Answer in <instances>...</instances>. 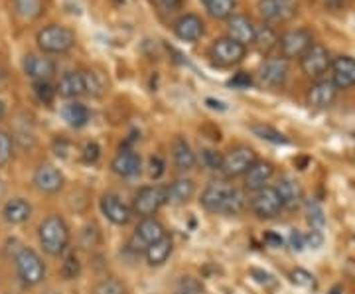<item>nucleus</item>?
<instances>
[{
    "label": "nucleus",
    "instance_id": "nucleus-42",
    "mask_svg": "<svg viewBox=\"0 0 355 294\" xmlns=\"http://www.w3.org/2000/svg\"><path fill=\"white\" fill-rule=\"evenodd\" d=\"M221 160H223V156L216 150H211V148H203L202 150V162L203 166L209 168V170H219L221 168Z\"/></svg>",
    "mask_w": 355,
    "mask_h": 294
},
{
    "label": "nucleus",
    "instance_id": "nucleus-55",
    "mask_svg": "<svg viewBox=\"0 0 355 294\" xmlns=\"http://www.w3.org/2000/svg\"><path fill=\"white\" fill-rule=\"evenodd\" d=\"M340 291H342V288H340V286H336V288L331 291V294H338V293H340Z\"/></svg>",
    "mask_w": 355,
    "mask_h": 294
},
{
    "label": "nucleus",
    "instance_id": "nucleus-37",
    "mask_svg": "<svg viewBox=\"0 0 355 294\" xmlns=\"http://www.w3.org/2000/svg\"><path fill=\"white\" fill-rule=\"evenodd\" d=\"M291 282L294 284V286H298V288H306V291L316 288V279H314V275H312V273H308L306 269L292 270Z\"/></svg>",
    "mask_w": 355,
    "mask_h": 294
},
{
    "label": "nucleus",
    "instance_id": "nucleus-30",
    "mask_svg": "<svg viewBox=\"0 0 355 294\" xmlns=\"http://www.w3.org/2000/svg\"><path fill=\"white\" fill-rule=\"evenodd\" d=\"M62 116H64V121L71 128H83L89 123L91 113H89V109L83 103L71 101L62 109Z\"/></svg>",
    "mask_w": 355,
    "mask_h": 294
},
{
    "label": "nucleus",
    "instance_id": "nucleus-12",
    "mask_svg": "<svg viewBox=\"0 0 355 294\" xmlns=\"http://www.w3.org/2000/svg\"><path fill=\"white\" fill-rule=\"evenodd\" d=\"M291 67L284 58H270L259 69V79L266 87H280L288 79Z\"/></svg>",
    "mask_w": 355,
    "mask_h": 294
},
{
    "label": "nucleus",
    "instance_id": "nucleus-45",
    "mask_svg": "<svg viewBox=\"0 0 355 294\" xmlns=\"http://www.w3.org/2000/svg\"><path fill=\"white\" fill-rule=\"evenodd\" d=\"M99 156H101L99 144H97V142H87L85 148H83V160H85V162H97Z\"/></svg>",
    "mask_w": 355,
    "mask_h": 294
},
{
    "label": "nucleus",
    "instance_id": "nucleus-47",
    "mask_svg": "<svg viewBox=\"0 0 355 294\" xmlns=\"http://www.w3.org/2000/svg\"><path fill=\"white\" fill-rule=\"evenodd\" d=\"M184 2H186V0H154V4H156L162 12H174V10H180Z\"/></svg>",
    "mask_w": 355,
    "mask_h": 294
},
{
    "label": "nucleus",
    "instance_id": "nucleus-21",
    "mask_svg": "<svg viewBox=\"0 0 355 294\" xmlns=\"http://www.w3.org/2000/svg\"><path fill=\"white\" fill-rule=\"evenodd\" d=\"M205 32V24L198 14H184L174 22V34L182 42H198Z\"/></svg>",
    "mask_w": 355,
    "mask_h": 294
},
{
    "label": "nucleus",
    "instance_id": "nucleus-10",
    "mask_svg": "<svg viewBox=\"0 0 355 294\" xmlns=\"http://www.w3.org/2000/svg\"><path fill=\"white\" fill-rule=\"evenodd\" d=\"M257 8L266 24H284L298 14L294 0H259Z\"/></svg>",
    "mask_w": 355,
    "mask_h": 294
},
{
    "label": "nucleus",
    "instance_id": "nucleus-33",
    "mask_svg": "<svg viewBox=\"0 0 355 294\" xmlns=\"http://www.w3.org/2000/svg\"><path fill=\"white\" fill-rule=\"evenodd\" d=\"M251 130H253L259 139L270 142V144H288V137L282 135V132L277 130L275 127H270V125H253Z\"/></svg>",
    "mask_w": 355,
    "mask_h": 294
},
{
    "label": "nucleus",
    "instance_id": "nucleus-48",
    "mask_svg": "<svg viewBox=\"0 0 355 294\" xmlns=\"http://www.w3.org/2000/svg\"><path fill=\"white\" fill-rule=\"evenodd\" d=\"M164 160H162L160 156H153V158H150V170H148V172H150V176H153L154 180H158L164 174Z\"/></svg>",
    "mask_w": 355,
    "mask_h": 294
},
{
    "label": "nucleus",
    "instance_id": "nucleus-15",
    "mask_svg": "<svg viewBox=\"0 0 355 294\" xmlns=\"http://www.w3.org/2000/svg\"><path fill=\"white\" fill-rule=\"evenodd\" d=\"M336 97H338V87L334 85L331 79H316L306 93L308 105L316 109H330Z\"/></svg>",
    "mask_w": 355,
    "mask_h": 294
},
{
    "label": "nucleus",
    "instance_id": "nucleus-19",
    "mask_svg": "<svg viewBox=\"0 0 355 294\" xmlns=\"http://www.w3.org/2000/svg\"><path fill=\"white\" fill-rule=\"evenodd\" d=\"M254 24L253 20L245 14H233L227 18V38L239 42L241 46H251L254 40Z\"/></svg>",
    "mask_w": 355,
    "mask_h": 294
},
{
    "label": "nucleus",
    "instance_id": "nucleus-43",
    "mask_svg": "<svg viewBox=\"0 0 355 294\" xmlns=\"http://www.w3.org/2000/svg\"><path fill=\"white\" fill-rule=\"evenodd\" d=\"M304 243H306V249L318 251V249L324 245V235H322V231H318V230L308 231V233L304 235Z\"/></svg>",
    "mask_w": 355,
    "mask_h": 294
},
{
    "label": "nucleus",
    "instance_id": "nucleus-13",
    "mask_svg": "<svg viewBox=\"0 0 355 294\" xmlns=\"http://www.w3.org/2000/svg\"><path fill=\"white\" fill-rule=\"evenodd\" d=\"M101 214L114 225H127L132 218V207L127 205L116 193H105L101 198Z\"/></svg>",
    "mask_w": 355,
    "mask_h": 294
},
{
    "label": "nucleus",
    "instance_id": "nucleus-32",
    "mask_svg": "<svg viewBox=\"0 0 355 294\" xmlns=\"http://www.w3.org/2000/svg\"><path fill=\"white\" fill-rule=\"evenodd\" d=\"M14 12L24 20H36L44 12V0H12Z\"/></svg>",
    "mask_w": 355,
    "mask_h": 294
},
{
    "label": "nucleus",
    "instance_id": "nucleus-2",
    "mask_svg": "<svg viewBox=\"0 0 355 294\" xmlns=\"http://www.w3.org/2000/svg\"><path fill=\"white\" fill-rule=\"evenodd\" d=\"M38 239L42 249L51 257H60L69 245V227L64 218L48 216L40 223Z\"/></svg>",
    "mask_w": 355,
    "mask_h": 294
},
{
    "label": "nucleus",
    "instance_id": "nucleus-52",
    "mask_svg": "<svg viewBox=\"0 0 355 294\" xmlns=\"http://www.w3.org/2000/svg\"><path fill=\"white\" fill-rule=\"evenodd\" d=\"M328 6H331V8H342L343 4H345V0H324Z\"/></svg>",
    "mask_w": 355,
    "mask_h": 294
},
{
    "label": "nucleus",
    "instance_id": "nucleus-3",
    "mask_svg": "<svg viewBox=\"0 0 355 294\" xmlns=\"http://www.w3.org/2000/svg\"><path fill=\"white\" fill-rule=\"evenodd\" d=\"M14 265H16L18 279L24 282L26 286H36L46 279V265L42 257L30 247L18 249V253L14 255Z\"/></svg>",
    "mask_w": 355,
    "mask_h": 294
},
{
    "label": "nucleus",
    "instance_id": "nucleus-26",
    "mask_svg": "<svg viewBox=\"0 0 355 294\" xmlns=\"http://www.w3.org/2000/svg\"><path fill=\"white\" fill-rule=\"evenodd\" d=\"M172 156H174V164L178 170L182 172H188L191 168L196 166V153L191 150L190 142L186 141L184 137H176L172 142Z\"/></svg>",
    "mask_w": 355,
    "mask_h": 294
},
{
    "label": "nucleus",
    "instance_id": "nucleus-27",
    "mask_svg": "<svg viewBox=\"0 0 355 294\" xmlns=\"http://www.w3.org/2000/svg\"><path fill=\"white\" fill-rule=\"evenodd\" d=\"M172 249H174V243H172V237L170 235H164L162 239H158L156 243L148 245L144 249V257H146V263L150 267H160L164 265L166 261L172 255Z\"/></svg>",
    "mask_w": 355,
    "mask_h": 294
},
{
    "label": "nucleus",
    "instance_id": "nucleus-11",
    "mask_svg": "<svg viewBox=\"0 0 355 294\" xmlns=\"http://www.w3.org/2000/svg\"><path fill=\"white\" fill-rule=\"evenodd\" d=\"M251 209L259 219H272L282 211V202H280L279 193L272 186H265L263 190L254 192L251 200Z\"/></svg>",
    "mask_w": 355,
    "mask_h": 294
},
{
    "label": "nucleus",
    "instance_id": "nucleus-24",
    "mask_svg": "<svg viewBox=\"0 0 355 294\" xmlns=\"http://www.w3.org/2000/svg\"><path fill=\"white\" fill-rule=\"evenodd\" d=\"M58 95L64 99H77L81 95H85V79H83V71H67L62 76L60 83H58Z\"/></svg>",
    "mask_w": 355,
    "mask_h": 294
},
{
    "label": "nucleus",
    "instance_id": "nucleus-34",
    "mask_svg": "<svg viewBox=\"0 0 355 294\" xmlns=\"http://www.w3.org/2000/svg\"><path fill=\"white\" fill-rule=\"evenodd\" d=\"M306 219H308L312 230L322 231L326 227V214H324V207L318 202H308L306 204Z\"/></svg>",
    "mask_w": 355,
    "mask_h": 294
},
{
    "label": "nucleus",
    "instance_id": "nucleus-35",
    "mask_svg": "<svg viewBox=\"0 0 355 294\" xmlns=\"http://www.w3.org/2000/svg\"><path fill=\"white\" fill-rule=\"evenodd\" d=\"M83 79H85V95L91 97H101L105 91V79L99 71H83Z\"/></svg>",
    "mask_w": 355,
    "mask_h": 294
},
{
    "label": "nucleus",
    "instance_id": "nucleus-38",
    "mask_svg": "<svg viewBox=\"0 0 355 294\" xmlns=\"http://www.w3.org/2000/svg\"><path fill=\"white\" fill-rule=\"evenodd\" d=\"M125 284L114 279V277H109V279H103L95 284V294H125Z\"/></svg>",
    "mask_w": 355,
    "mask_h": 294
},
{
    "label": "nucleus",
    "instance_id": "nucleus-49",
    "mask_svg": "<svg viewBox=\"0 0 355 294\" xmlns=\"http://www.w3.org/2000/svg\"><path fill=\"white\" fill-rule=\"evenodd\" d=\"M265 243L268 245V247H275V249H279V247H282V243H284V239L280 237L279 233H275V231H266Z\"/></svg>",
    "mask_w": 355,
    "mask_h": 294
},
{
    "label": "nucleus",
    "instance_id": "nucleus-7",
    "mask_svg": "<svg viewBox=\"0 0 355 294\" xmlns=\"http://www.w3.org/2000/svg\"><path fill=\"white\" fill-rule=\"evenodd\" d=\"M331 53L326 46L322 44H312L304 55L300 58V69L306 77L310 79H322L330 71Z\"/></svg>",
    "mask_w": 355,
    "mask_h": 294
},
{
    "label": "nucleus",
    "instance_id": "nucleus-9",
    "mask_svg": "<svg viewBox=\"0 0 355 294\" xmlns=\"http://www.w3.org/2000/svg\"><path fill=\"white\" fill-rule=\"evenodd\" d=\"M209 55L214 60V64H217L219 67H233V65L241 64L247 55V48L241 46L239 42L231 38H219L211 44L209 48Z\"/></svg>",
    "mask_w": 355,
    "mask_h": 294
},
{
    "label": "nucleus",
    "instance_id": "nucleus-53",
    "mask_svg": "<svg viewBox=\"0 0 355 294\" xmlns=\"http://www.w3.org/2000/svg\"><path fill=\"white\" fill-rule=\"evenodd\" d=\"M6 77H8V74H6V69H4V67L0 65V85H2L4 81H6Z\"/></svg>",
    "mask_w": 355,
    "mask_h": 294
},
{
    "label": "nucleus",
    "instance_id": "nucleus-17",
    "mask_svg": "<svg viewBox=\"0 0 355 294\" xmlns=\"http://www.w3.org/2000/svg\"><path fill=\"white\" fill-rule=\"evenodd\" d=\"M111 168L121 178H137L142 170V158H140L139 153H135L130 148H121L119 154L113 158Z\"/></svg>",
    "mask_w": 355,
    "mask_h": 294
},
{
    "label": "nucleus",
    "instance_id": "nucleus-39",
    "mask_svg": "<svg viewBox=\"0 0 355 294\" xmlns=\"http://www.w3.org/2000/svg\"><path fill=\"white\" fill-rule=\"evenodd\" d=\"M14 142L12 137L6 130H0V168L6 166L12 158Z\"/></svg>",
    "mask_w": 355,
    "mask_h": 294
},
{
    "label": "nucleus",
    "instance_id": "nucleus-36",
    "mask_svg": "<svg viewBox=\"0 0 355 294\" xmlns=\"http://www.w3.org/2000/svg\"><path fill=\"white\" fill-rule=\"evenodd\" d=\"M60 273H62V277H64L65 281H73V279L79 277V273H81V263H79V259H77L76 253H69V255L65 257Z\"/></svg>",
    "mask_w": 355,
    "mask_h": 294
},
{
    "label": "nucleus",
    "instance_id": "nucleus-28",
    "mask_svg": "<svg viewBox=\"0 0 355 294\" xmlns=\"http://www.w3.org/2000/svg\"><path fill=\"white\" fill-rule=\"evenodd\" d=\"M2 216L8 223L20 225V223H26L32 216V205L28 204L24 198H14V200L6 202L4 209H2Z\"/></svg>",
    "mask_w": 355,
    "mask_h": 294
},
{
    "label": "nucleus",
    "instance_id": "nucleus-41",
    "mask_svg": "<svg viewBox=\"0 0 355 294\" xmlns=\"http://www.w3.org/2000/svg\"><path fill=\"white\" fill-rule=\"evenodd\" d=\"M202 291H203L202 282L196 281V279H191V277H186V279H182V281H180L176 293L174 294H202Z\"/></svg>",
    "mask_w": 355,
    "mask_h": 294
},
{
    "label": "nucleus",
    "instance_id": "nucleus-40",
    "mask_svg": "<svg viewBox=\"0 0 355 294\" xmlns=\"http://www.w3.org/2000/svg\"><path fill=\"white\" fill-rule=\"evenodd\" d=\"M34 93L44 105H50L55 99L58 91L50 85V81H34Z\"/></svg>",
    "mask_w": 355,
    "mask_h": 294
},
{
    "label": "nucleus",
    "instance_id": "nucleus-50",
    "mask_svg": "<svg viewBox=\"0 0 355 294\" xmlns=\"http://www.w3.org/2000/svg\"><path fill=\"white\" fill-rule=\"evenodd\" d=\"M251 275L254 277V281L261 282V284H270V282H272V277H270L268 273H265V270L251 269Z\"/></svg>",
    "mask_w": 355,
    "mask_h": 294
},
{
    "label": "nucleus",
    "instance_id": "nucleus-31",
    "mask_svg": "<svg viewBox=\"0 0 355 294\" xmlns=\"http://www.w3.org/2000/svg\"><path fill=\"white\" fill-rule=\"evenodd\" d=\"M205 10L216 20H227L233 16V10L237 6V0H203Z\"/></svg>",
    "mask_w": 355,
    "mask_h": 294
},
{
    "label": "nucleus",
    "instance_id": "nucleus-46",
    "mask_svg": "<svg viewBox=\"0 0 355 294\" xmlns=\"http://www.w3.org/2000/svg\"><path fill=\"white\" fill-rule=\"evenodd\" d=\"M288 243H291L292 251H296V253L304 251V249H306L304 233H300V231H298V230H292L291 231V237H288Z\"/></svg>",
    "mask_w": 355,
    "mask_h": 294
},
{
    "label": "nucleus",
    "instance_id": "nucleus-1",
    "mask_svg": "<svg viewBox=\"0 0 355 294\" xmlns=\"http://www.w3.org/2000/svg\"><path fill=\"white\" fill-rule=\"evenodd\" d=\"M200 204L209 214L239 216V214H243L247 202H245V196H243L241 190H237L235 186H229L223 182H211L203 190Z\"/></svg>",
    "mask_w": 355,
    "mask_h": 294
},
{
    "label": "nucleus",
    "instance_id": "nucleus-54",
    "mask_svg": "<svg viewBox=\"0 0 355 294\" xmlns=\"http://www.w3.org/2000/svg\"><path fill=\"white\" fill-rule=\"evenodd\" d=\"M4 115H6V105H4V101L0 99V121L4 119Z\"/></svg>",
    "mask_w": 355,
    "mask_h": 294
},
{
    "label": "nucleus",
    "instance_id": "nucleus-44",
    "mask_svg": "<svg viewBox=\"0 0 355 294\" xmlns=\"http://www.w3.org/2000/svg\"><path fill=\"white\" fill-rule=\"evenodd\" d=\"M229 85L235 87V89H249L253 85V77L249 76V74H245V71H241V74H237V76L229 79Z\"/></svg>",
    "mask_w": 355,
    "mask_h": 294
},
{
    "label": "nucleus",
    "instance_id": "nucleus-20",
    "mask_svg": "<svg viewBox=\"0 0 355 294\" xmlns=\"http://www.w3.org/2000/svg\"><path fill=\"white\" fill-rule=\"evenodd\" d=\"M275 190L279 193L280 202H282V209H296L304 202V190L302 186L291 176H282L279 184L275 186Z\"/></svg>",
    "mask_w": 355,
    "mask_h": 294
},
{
    "label": "nucleus",
    "instance_id": "nucleus-5",
    "mask_svg": "<svg viewBox=\"0 0 355 294\" xmlns=\"http://www.w3.org/2000/svg\"><path fill=\"white\" fill-rule=\"evenodd\" d=\"M168 204L166 200V186L153 184V186H144L139 192L135 193L132 200V214H137L140 218H153L154 214Z\"/></svg>",
    "mask_w": 355,
    "mask_h": 294
},
{
    "label": "nucleus",
    "instance_id": "nucleus-4",
    "mask_svg": "<svg viewBox=\"0 0 355 294\" xmlns=\"http://www.w3.org/2000/svg\"><path fill=\"white\" fill-rule=\"evenodd\" d=\"M42 53H65L76 46V34L67 26H44L36 36Z\"/></svg>",
    "mask_w": 355,
    "mask_h": 294
},
{
    "label": "nucleus",
    "instance_id": "nucleus-22",
    "mask_svg": "<svg viewBox=\"0 0 355 294\" xmlns=\"http://www.w3.org/2000/svg\"><path fill=\"white\" fill-rule=\"evenodd\" d=\"M272 176H275V166L270 162H265V160H257L245 174V188L249 192H259L270 182Z\"/></svg>",
    "mask_w": 355,
    "mask_h": 294
},
{
    "label": "nucleus",
    "instance_id": "nucleus-18",
    "mask_svg": "<svg viewBox=\"0 0 355 294\" xmlns=\"http://www.w3.org/2000/svg\"><path fill=\"white\" fill-rule=\"evenodd\" d=\"M64 174L53 164H40L34 172V184L44 193H58L64 188Z\"/></svg>",
    "mask_w": 355,
    "mask_h": 294
},
{
    "label": "nucleus",
    "instance_id": "nucleus-8",
    "mask_svg": "<svg viewBox=\"0 0 355 294\" xmlns=\"http://www.w3.org/2000/svg\"><path fill=\"white\" fill-rule=\"evenodd\" d=\"M254 162H257V154H254L253 148L235 146L223 156L219 170L223 172L225 178H239V176L247 174V170L253 166Z\"/></svg>",
    "mask_w": 355,
    "mask_h": 294
},
{
    "label": "nucleus",
    "instance_id": "nucleus-16",
    "mask_svg": "<svg viewBox=\"0 0 355 294\" xmlns=\"http://www.w3.org/2000/svg\"><path fill=\"white\" fill-rule=\"evenodd\" d=\"M331 81L340 89H352L355 85V60L352 55H338L331 60Z\"/></svg>",
    "mask_w": 355,
    "mask_h": 294
},
{
    "label": "nucleus",
    "instance_id": "nucleus-29",
    "mask_svg": "<svg viewBox=\"0 0 355 294\" xmlns=\"http://www.w3.org/2000/svg\"><path fill=\"white\" fill-rule=\"evenodd\" d=\"M253 46H257V50L261 51V53H268L270 50L279 48V34H277V30L270 24H266V22L257 26L254 28Z\"/></svg>",
    "mask_w": 355,
    "mask_h": 294
},
{
    "label": "nucleus",
    "instance_id": "nucleus-25",
    "mask_svg": "<svg viewBox=\"0 0 355 294\" xmlns=\"http://www.w3.org/2000/svg\"><path fill=\"white\" fill-rule=\"evenodd\" d=\"M196 193V184L190 178H178L170 186H166V200L170 204H188Z\"/></svg>",
    "mask_w": 355,
    "mask_h": 294
},
{
    "label": "nucleus",
    "instance_id": "nucleus-23",
    "mask_svg": "<svg viewBox=\"0 0 355 294\" xmlns=\"http://www.w3.org/2000/svg\"><path fill=\"white\" fill-rule=\"evenodd\" d=\"M164 235H168L164 230V225H162V223L153 216V218H142V221L137 225L135 239H137V241L146 249L148 245L156 243V241H158V239H162Z\"/></svg>",
    "mask_w": 355,
    "mask_h": 294
},
{
    "label": "nucleus",
    "instance_id": "nucleus-51",
    "mask_svg": "<svg viewBox=\"0 0 355 294\" xmlns=\"http://www.w3.org/2000/svg\"><path fill=\"white\" fill-rule=\"evenodd\" d=\"M207 105H209V107H211V109H219V111H225V109H227V107H225V105H223V103L221 101H216V99H207Z\"/></svg>",
    "mask_w": 355,
    "mask_h": 294
},
{
    "label": "nucleus",
    "instance_id": "nucleus-6",
    "mask_svg": "<svg viewBox=\"0 0 355 294\" xmlns=\"http://www.w3.org/2000/svg\"><path fill=\"white\" fill-rule=\"evenodd\" d=\"M312 44H314L312 32L306 30V28L288 30V32H284L282 36H279L280 55H282L286 62H288V60H300Z\"/></svg>",
    "mask_w": 355,
    "mask_h": 294
},
{
    "label": "nucleus",
    "instance_id": "nucleus-14",
    "mask_svg": "<svg viewBox=\"0 0 355 294\" xmlns=\"http://www.w3.org/2000/svg\"><path fill=\"white\" fill-rule=\"evenodd\" d=\"M22 69L30 79L34 81H50L55 76V62L46 55L38 53H28L22 60Z\"/></svg>",
    "mask_w": 355,
    "mask_h": 294
}]
</instances>
